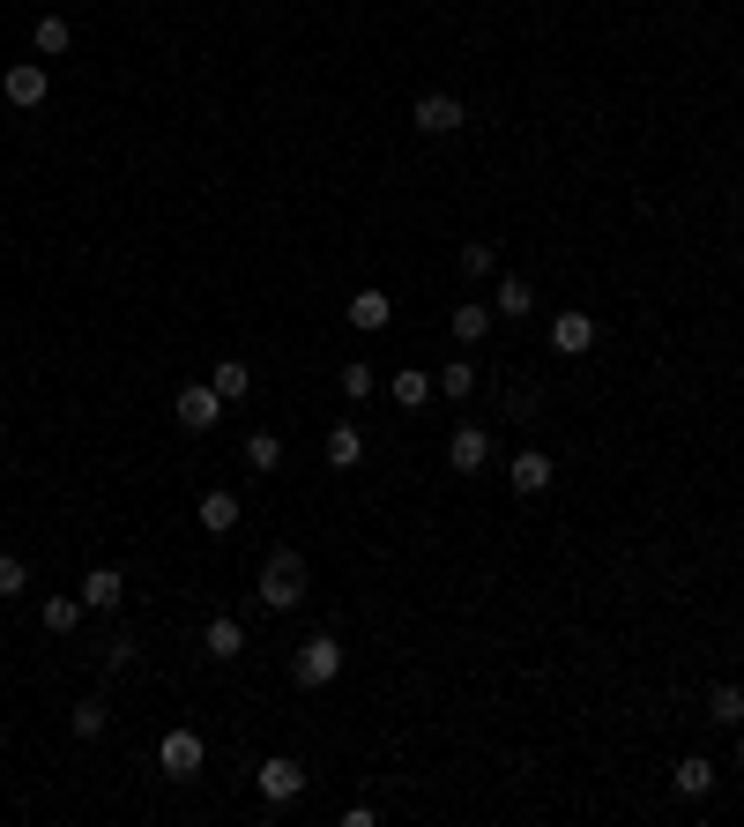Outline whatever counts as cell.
<instances>
[{"mask_svg":"<svg viewBox=\"0 0 744 827\" xmlns=\"http://www.w3.org/2000/svg\"><path fill=\"white\" fill-rule=\"evenodd\" d=\"M305 589H313V575H305L298 551H269V567H261V581H253V597L269 604V611H298Z\"/></svg>","mask_w":744,"mask_h":827,"instance_id":"cell-1","label":"cell"},{"mask_svg":"<svg viewBox=\"0 0 744 827\" xmlns=\"http://www.w3.org/2000/svg\"><path fill=\"white\" fill-rule=\"evenodd\" d=\"M291 678L305 694H313V686H335V678H343V641H335V634H313V641L291 656Z\"/></svg>","mask_w":744,"mask_h":827,"instance_id":"cell-2","label":"cell"},{"mask_svg":"<svg viewBox=\"0 0 744 827\" xmlns=\"http://www.w3.org/2000/svg\"><path fill=\"white\" fill-rule=\"evenodd\" d=\"M253 783H261V798H269V805H291L313 776H305V760H291V753H269V760L253 768Z\"/></svg>","mask_w":744,"mask_h":827,"instance_id":"cell-3","label":"cell"},{"mask_svg":"<svg viewBox=\"0 0 744 827\" xmlns=\"http://www.w3.org/2000/svg\"><path fill=\"white\" fill-rule=\"evenodd\" d=\"M201 760H209V746H201L194 730H164V746H157V768H164V776H201Z\"/></svg>","mask_w":744,"mask_h":827,"instance_id":"cell-4","label":"cell"},{"mask_svg":"<svg viewBox=\"0 0 744 827\" xmlns=\"http://www.w3.org/2000/svg\"><path fill=\"white\" fill-rule=\"evenodd\" d=\"M172 410H179V426H187V432H209V426H217V410H223V396L209 388V380H187Z\"/></svg>","mask_w":744,"mask_h":827,"instance_id":"cell-5","label":"cell"},{"mask_svg":"<svg viewBox=\"0 0 744 827\" xmlns=\"http://www.w3.org/2000/svg\"><path fill=\"white\" fill-rule=\"evenodd\" d=\"M410 120H418L424 134H454V127L470 120V112H462V98H446V90H424V98L410 104Z\"/></svg>","mask_w":744,"mask_h":827,"instance_id":"cell-6","label":"cell"},{"mask_svg":"<svg viewBox=\"0 0 744 827\" xmlns=\"http://www.w3.org/2000/svg\"><path fill=\"white\" fill-rule=\"evenodd\" d=\"M0 98L16 104V112H30V104H46V68H38V60H16V68L0 76Z\"/></svg>","mask_w":744,"mask_h":827,"instance_id":"cell-7","label":"cell"},{"mask_svg":"<svg viewBox=\"0 0 744 827\" xmlns=\"http://www.w3.org/2000/svg\"><path fill=\"white\" fill-rule=\"evenodd\" d=\"M82 604H90V611H120V604H127V575H120V567H90V575H82Z\"/></svg>","mask_w":744,"mask_h":827,"instance_id":"cell-8","label":"cell"},{"mask_svg":"<svg viewBox=\"0 0 744 827\" xmlns=\"http://www.w3.org/2000/svg\"><path fill=\"white\" fill-rule=\"evenodd\" d=\"M715 783H722V768H715V760H700V753H685V760L670 768V790H677V798H707Z\"/></svg>","mask_w":744,"mask_h":827,"instance_id":"cell-9","label":"cell"},{"mask_svg":"<svg viewBox=\"0 0 744 827\" xmlns=\"http://www.w3.org/2000/svg\"><path fill=\"white\" fill-rule=\"evenodd\" d=\"M446 462H454L462 477H470V470H484V462H492V432H484V426H462L454 440H446Z\"/></svg>","mask_w":744,"mask_h":827,"instance_id":"cell-10","label":"cell"},{"mask_svg":"<svg viewBox=\"0 0 744 827\" xmlns=\"http://www.w3.org/2000/svg\"><path fill=\"white\" fill-rule=\"evenodd\" d=\"M595 343V321L589 313H551V351L559 358H581Z\"/></svg>","mask_w":744,"mask_h":827,"instance_id":"cell-11","label":"cell"},{"mask_svg":"<svg viewBox=\"0 0 744 827\" xmlns=\"http://www.w3.org/2000/svg\"><path fill=\"white\" fill-rule=\"evenodd\" d=\"M201 656H209V664L247 656V627H239V619H209V627H201Z\"/></svg>","mask_w":744,"mask_h":827,"instance_id":"cell-12","label":"cell"},{"mask_svg":"<svg viewBox=\"0 0 744 827\" xmlns=\"http://www.w3.org/2000/svg\"><path fill=\"white\" fill-rule=\"evenodd\" d=\"M506 485H514V492H529V500H536V492H551V455H544V448H521L514 470H506Z\"/></svg>","mask_w":744,"mask_h":827,"instance_id":"cell-13","label":"cell"},{"mask_svg":"<svg viewBox=\"0 0 744 827\" xmlns=\"http://www.w3.org/2000/svg\"><path fill=\"white\" fill-rule=\"evenodd\" d=\"M194 522L209 529V537H231V529H239V500H231V492H201Z\"/></svg>","mask_w":744,"mask_h":827,"instance_id":"cell-14","label":"cell"},{"mask_svg":"<svg viewBox=\"0 0 744 827\" xmlns=\"http://www.w3.org/2000/svg\"><path fill=\"white\" fill-rule=\"evenodd\" d=\"M388 321H395V306H388V291H358V299H350V328H365V336H380Z\"/></svg>","mask_w":744,"mask_h":827,"instance_id":"cell-15","label":"cell"},{"mask_svg":"<svg viewBox=\"0 0 744 827\" xmlns=\"http://www.w3.org/2000/svg\"><path fill=\"white\" fill-rule=\"evenodd\" d=\"M209 388H217L223 402L253 396V366H247V358H217V373H209Z\"/></svg>","mask_w":744,"mask_h":827,"instance_id":"cell-16","label":"cell"},{"mask_svg":"<svg viewBox=\"0 0 744 827\" xmlns=\"http://www.w3.org/2000/svg\"><path fill=\"white\" fill-rule=\"evenodd\" d=\"M30 46H38V60H60V52L74 46V23H68V16H38V30H30Z\"/></svg>","mask_w":744,"mask_h":827,"instance_id":"cell-17","label":"cell"},{"mask_svg":"<svg viewBox=\"0 0 744 827\" xmlns=\"http://www.w3.org/2000/svg\"><path fill=\"white\" fill-rule=\"evenodd\" d=\"M499 313H506V321H521V313H536V283H529V276H499Z\"/></svg>","mask_w":744,"mask_h":827,"instance_id":"cell-18","label":"cell"},{"mask_svg":"<svg viewBox=\"0 0 744 827\" xmlns=\"http://www.w3.org/2000/svg\"><path fill=\"white\" fill-rule=\"evenodd\" d=\"M82 611H90L82 597H46V611H38V619H46V634H74V627H82Z\"/></svg>","mask_w":744,"mask_h":827,"instance_id":"cell-19","label":"cell"},{"mask_svg":"<svg viewBox=\"0 0 744 827\" xmlns=\"http://www.w3.org/2000/svg\"><path fill=\"white\" fill-rule=\"evenodd\" d=\"M454 336H462V343H484V336H492V306H484V299L454 306Z\"/></svg>","mask_w":744,"mask_h":827,"instance_id":"cell-20","label":"cell"},{"mask_svg":"<svg viewBox=\"0 0 744 827\" xmlns=\"http://www.w3.org/2000/svg\"><path fill=\"white\" fill-rule=\"evenodd\" d=\"M328 462H335V470L365 462V432H358V426H335V432H328Z\"/></svg>","mask_w":744,"mask_h":827,"instance_id":"cell-21","label":"cell"},{"mask_svg":"<svg viewBox=\"0 0 744 827\" xmlns=\"http://www.w3.org/2000/svg\"><path fill=\"white\" fill-rule=\"evenodd\" d=\"M275 462H283V440H275V432H247V470L269 477Z\"/></svg>","mask_w":744,"mask_h":827,"instance_id":"cell-22","label":"cell"},{"mask_svg":"<svg viewBox=\"0 0 744 827\" xmlns=\"http://www.w3.org/2000/svg\"><path fill=\"white\" fill-rule=\"evenodd\" d=\"M707 716H715V724H744V686H715V694H707Z\"/></svg>","mask_w":744,"mask_h":827,"instance_id":"cell-23","label":"cell"},{"mask_svg":"<svg viewBox=\"0 0 744 827\" xmlns=\"http://www.w3.org/2000/svg\"><path fill=\"white\" fill-rule=\"evenodd\" d=\"M388 396H395L402 410H424V396H432V380H424L418 366H410V373H395V388H388Z\"/></svg>","mask_w":744,"mask_h":827,"instance_id":"cell-24","label":"cell"},{"mask_svg":"<svg viewBox=\"0 0 744 827\" xmlns=\"http://www.w3.org/2000/svg\"><path fill=\"white\" fill-rule=\"evenodd\" d=\"M470 388H476V366H470V358H454V366L440 373V396H446V402H462Z\"/></svg>","mask_w":744,"mask_h":827,"instance_id":"cell-25","label":"cell"},{"mask_svg":"<svg viewBox=\"0 0 744 827\" xmlns=\"http://www.w3.org/2000/svg\"><path fill=\"white\" fill-rule=\"evenodd\" d=\"M104 724H112L104 701H74V738H104Z\"/></svg>","mask_w":744,"mask_h":827,"instance_id":"cell-26","label":"cell"},{"mask_svg":"<svg viewBox=\"0 0 744 827\" xmlns=\"http://www.w3.org/2000/svg\"><path fill=\"white\" fill-rule=\"evenodd\" d=\"M492 261H499L492 239H470V247H462V276H492Z\"/></svg>","mask_w":744,"mask_h":827,"instance_id":"cell-27","label":"cell"},{"mask_svg":"<svg viewBox=\"0 0 744 827\" xmlns=\"http://www.w3.org/2000/svg\"><path fill=\"white\" fill-rule=\"evenodd\" d=\"M343 396H350V402L372 396V366H365V358H350V366H343Z\"/></svg>","mask_w":744,"mask_h":827,"instance_id":"cell-28","label":"cell"},{"mask_svg":"<svg viewBox=\"0 0 744 827\" xmlns=\"http://www.w3.org/2000/svg\"><path fill=\"white\" fill-rule=\"evenodd\" d=\"M30 589V567L23 559H8V551H0V597H23Z\"/></svg>","mask_w":744,"mask_h":827,"instance_id":"cell-29","label":"cell"},{"mask_svg":"<svg viewBox=\"0 0 744 827\" xmlns=\"http://www.w3.org/2000/svg\"><path fill=\"white\" fill-rule=\"evenodd\" d=\"M134 656H142V649H134V641H127V634H120V641H112V649H104V671H127V664H134Z\"/></svg>","mask_w":744,"mask_h":827,"instance_id":"cell-30","label":"cell"},{"mask_svg":"<svg viewBox=\"0 0 744 827\" xmlns=\"http://www.w3.org/2000/svg\"><path fill=\"white\" fill-rule=\"evenodd\" d=\"M737 776H744V746H737Z\"/></svg>","mask_w":744,"mask_h":827,"instance_id":"cell-31","label":"cell"}]
</instances>
